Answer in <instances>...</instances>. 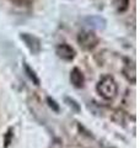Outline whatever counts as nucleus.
<instances>
[{
    "label": "nucleus",
    "instance_id": "nucleus-1",
    "mask_svg": "<svg viewBox=\"0 0 140 148\" xmlns=\"http://www.w3.org/2000/svg\"><path fill=\"white\" fill-rule=\"evenodd\" d=\"M96 90L99 92V95L105 100H113L117 96V92H118V85H117L113 77L105 75L97 83Z\"/></svg>",
    "mask_w": 140,
    "mask_h": 148
},
{
    "label": "nucleus",
    "instance_id": "nucleus-2",
    "mask_svg": "<svg viewBox=\"0 0 140 148\" xmlns=\"http://www.w3.org/2000/svg\"><path fill=\"white\" fill-rule=\"evenodd\" d=\"M99 36L91 30H84L77 35V43L86 51L93 49L99 45Z\"/></svg>",
    "mask_w": 140,
    "mask_h": 148
},
{
    "label": "nucleus",
    "instance_id": "nucleus-3",
    "mask_svg": "<svg viewBox=\"0 0 140 148\" xmlns=\"http://www.w3.org/2000/svg\"><path fill=\"white\" fill-rule=\"evenodd\" d=\"M20 38L23 41V43L26 45V47L30 49V52L32 54H38L42 49V45H41V41L38 37H36L35 35H31V34H20Z\"/></svg>",
    "mask_w": 140,
    "mask_h": 148
},
{
    "label": "nucleus",
    "instance_id": "nucleus-4",
    "mask_svg": "<svg viewBox=\"0 0 140 148\" xmlns=\"http://www.w3.org/2000/svg\"><path fill=\"white\" fill-rule=\"evenodd\" d=\"M55 53L58 54L59 58H62L63 61H73L75 58V51H74L73 47H70L69 45L67 43H63V45H59L57 46L55 48Z\"/></svg>",
    "mask_w": 140,
    "mask_h": 148
},
{
    "label": "nucleus",
    "instance_id": "nucleus-5",
    "mask_svg": "<svg viewBox=\"0 0 140 148\" xmlns=\"http://www.w3.org/2000/svg\"><path fill=\"white\" fill-rule=\"evenodd\" d=\"M70 82L75 88H82L84 83H85V77H84L82 72L79 68H74L70 72Z\"/></svg>",
    "mask_w": 140,
    "mask_h": 148
},
{
    "label": "nucleus",
    "instance_id": "nucleus-6",
    "mask_svg": "<svg viewBox=\"0 0 140 148\" xmlns=\"http://www.w3.org/2000/svg\"><path fill=\"white\" fill-rule=\"evenodd\" d=\"M85 22L87 26L91 29H97V30H103L106 27V20L101 16H88L85 18Z\"/></svg>",
    "mask_w": 140,
    "mask_h": 148
},
{
    "label": "nucleus",
    "instance_id": "nucleus-7",
    "mask_svg": "<svg viewBox=\"0 0 140 148\" xmlns=\"http://www.w3.org/2000/svg\"><path fill=\"white\" fill-rule=\"evenodd\" d=\"M23 68H25V72H26V74H27V77H29L30 79L32 80V83H33L35 85L38 86V85L41 84V82H39V78L37 77L36 72H35L33 69H32V68H31L27 63H25V66H23Z\"/></svg>",
    "mask_w": 140,
    "mask_h": 148
},
{
    "label": "nucleus",
    "instance_id": "nucleus-8",
    "mask_svg": "<svg viewBox=\"0 0 140 148\" xmlns=\"http://www.w3.org/2000/svg\"><path fill=\"white\" fill-rule=\"evenodd\" d=\"M124 74H125V77L128 78V80H130L132 83H135V66L133 63H128L127 66L124 67Z\"/></svg>",
    "mask_w": 140,
    "mask_h": 148
},
{
    "label": "nucleus",
    "instance_id": "nucleus-9",
    "mask_svg": "<svg viewBox=\"0 0 140 148\" xmlns=\"http://www.w3.org/2000/svg\"><path fill=\"white\" fill-rule=\"evenodd\" d=\"M64 101H65V104H67L70 109H71L74 112L75 114H79L80 112V110H81V108H80V105H79L77 103L74 99H71V98H69V96H65L64 98Z\"/></svg>",
    "mask_w": 140,
    "mask_h": 148
},
{
    "label": "nucleus",
    "instance_id": "nucleus-10",
    "mask_svg": "<svg viewBox=\"0 0 140 148\" xmlns=\"http://www.w3.org/2000/svg\"><path fill=\"white\" fill-rule=\"evenodd\" d=\"M129 0H114V6L119 12H123L128 9Z\"/></svg>",
    "mask_w": 140,
    "mask_h": 148
},
{
    "label": "nucleus",
    "instance_id": "nucleus-11",
    "mask_svg": "<svg viewBox=\"0 0 140 148\" xmlns=\"http://www.w3.org/2000/svg\"><path fill=\"white\" fill-rule=\"evenodd\" d=\"M47 103H48V105H49V108L52 109L54 112H59L60 111V108H59V105L57 104V101H55L54 99H52V98H47Z\"/></svg>",
    "mask_w": 140,
    "mask_h": 148
},
{
    "label": "nucleus",
    "instance_id": "nucleus-12",
    "mask_svg": "<svg viewBox=\"0 0 140 148\" xmlns=\"http://www.w3.org/2000/svg\"><path fill=\"white\" fill-rule=\"evenodd\" d=\"M10 1L16 4L17 6H30L33 3V0H10Z\"/></svg>",
    "mask_w": 140,
    "mask_h": 148
}]
</instances>
